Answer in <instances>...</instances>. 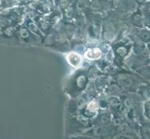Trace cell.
Wrapping results in <instances>:
<instances>
[{
    "mask_svg": "<svg viewBox=\"0 0 150 139\" xmlns=\"http://www.w3.org/2000/svg\"><path fill=\"white\" fill-rule=\"evenodd\" d=\"M67 61L73 67H77L81 62V57L76 53H70L67 56Z\"/></svg>",
    "mask_w": 150,
    "mask_h": 139,
    "instance_id": "7a4b0ae2",
    "label": "cell"
},
{
    "mask_svg": "<svg viewBox=\"0 0 150 139\" xmlns=\"http://www.w3.org/2000/svg\"><path fill=\"white\" fill-rule=\"evenodd\" d=\"M102 56V51L99 48H92V49H88L87 52L85 53V57L87 59L94 60L98 59Z\"/></svg>",
    "mask_w": 150,
    "mask_h": 139,
    "instance_id": "6da1fadb",
    "label": "cell"
}]
</instances>
